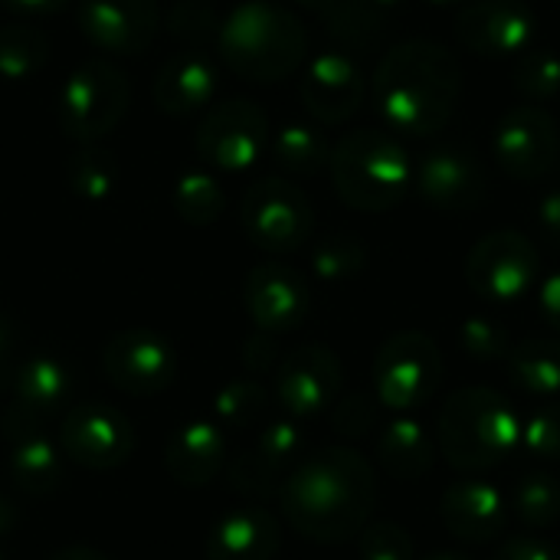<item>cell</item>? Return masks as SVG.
<instances>
[{
  "label": "cell",
  "instance_id": "6da1fadb",
  "mask_svg": "<svg viewBox=\"0 0 560 560\" xmlns=\"http://www.w3.org/2000/svg\"><path fill=\"white\" fill-rule=\"evenodd\" d=\"M279 505L299 535L338 545L358 538L371 522L377 505V476L361 453L328 446L289 469L279 486Z\"/></svg>",
  "mask_w": 560,
  "mask_h": 560
},
{
  "label": "cell",
  "instance_id": "7a4b0ae2",
  "mask_svg": "<svg viewBox=\"0 0 560 560\" xmlns=\"http://www.w3.org/2000/svg\"><path fill=\"white\" fill-rule=\"evenodd\" d=\"M463 95L459 59L433 39L397 43L374 72V105L390 135L443 131Z\"/></svg>",
  "mask_w": 560,
  "mask_h": 560
},
{
  "label": "cell",
  "instance_id": "3957f363",
  "mask_svg": "<svg viewBox=\"0 0 560 560\" xmlns=\"http://www.w3.org/2000/svg\"><path fill=\"white\" fill-rule=\"evenodd\" d=\"M217 49L243 79L279 82L305 62L308 33L289 7L272 0H243L220 20Z\"/></svg>",
  "mask_w": 560,
  "mask_h": 560
},
{
  "label": "cell",
  "instance_id": "277c9868",
  "mask_svg": "<svg viewBox=\"0 0 560 560\" xmlns=\"http://www.w3.org/2000/svg\"><path fill=\"white\" fill-rule=\"evenodd\" d=\"M518 443L522 420L499 390H456L440 413V453L459 472L492 469L509 459Z\"/></svg>",
  "mask_w": 560,
  "mask_h": 560
},
{
  "label": "cell",
  "instance_id": "5b68a950",
  "mask_svg": "<svg viewBox=\"0 0 560 560\" xmlns=\"http://www.w3.org/2000/svg\"><path fill=\"white\" fill-rule=\"evenodd\" d=\"M328 167L338 197L364 213L394 210L413 184L410 154L390 131L377 128L348 131L331 148Z\"/></svg>",
  "mask_w": 560,
  "mask_h": 560
},
{
  "label": "cell",
  "instance_id": "8992f818",
  "mask_svg": "<svg viewBox=\"0 0 560 560\" xmlns=\"http://www.w3.org/2000/svg\"><path fill=\"white\" fill-rule=\"evenodd\" d=\"M131 98L128 75L108 59H89L69 72L59 98L56 121L75 141H98L121 121Z\"/></svg>",
  "mask_w": 560,
  "mask_h": 560
},
{
  "label": "cell",
  "instance_id": "52a82bcc",
  "mask_svg": "<svg viewBox=\"0 0 560 560\" xmlns=\"http://www.w3.org/2000/svg\"><path fill=\"white\" fill-rule=\"evenodd\" d=\"M443 381L440 345L427 331L390 335L374 358V390L381 407L410 413L423 407Z\"/></svg>",
  "mask_w": 560,
  "mask_h": 560
},
{
  "label": "cell",
  "instance_id": "ba28073f",
  "mask_svg": "<svg viewBox=\"0 0 560 560\" xmlns=\"http://www.w3.org/2000/svg\"><path fill=\"white\" fill-rule=\"evenodd\" d=\"M240 226L246 240L266 253H292L315 233L312 200L282 177L249 184L240 203Z\"/></svg>",
  "mask_w": 560,
  "mask_h": 560
},
{
  "label": "cell",
  "instance_id": "9c48e42d",
  "mask_svg": "<svg viewBox=\"0 0 560 560\" xmlns=\"http://www.w3.org/2000/svg\"><path fill=\"white\" fill-rule=\"evenodd\" d=\"M538 246L518 230H495L466 256V282L486 302H515L538 285Z\"/></svg>",
  "mask_w": 560,
  "mask_h": 560
},
{
  "label": "cell",
  "instance_id": "30bf717a",
  "mask_svg": "<svg viewBox=\"0 0 560 560\" xmlns=\"http://www.w3.org/2000/svg\"><path fill=\"white\" fill-rule=\"evenodd\" d=\"M417 190L427 207L446 217H469L489 197V174L482 154L463 141L436 144L420 158Z\"/></svg>",
  "mask_w": 560,
  "mask_h": 560
},
{
  "label": "cell",
  "instance_id": "8fae6325",
  "mask_svg": "<svg viewBox=\"0 0 560 560\" xmlns=\"http://www.w3.org/2000/svg\"><path fill=\"white\" fill-rule=\"evenodd\" d=\"M269 144V118L249 98H230L203 115L194 131L197 154L220 171L253 167Z\"/></svg>",
  "mask_w": 560,
  "mask_h": 560
},
{
  "label": "cell",
  "instance_id": "7c38bea8",
  "mask_svg": "<svg viewBox=\"0 0 560 560\" xmlns=\"http://www.w3.org/2000/svg\"><path fill=\"white\" fill-rule=\"evenodd\" d=\"M59 446L66 459L92 472L118 469L135 453L131 420L108 404H75L59 423Z\"/></svg>",
  "mask_w": 560,
  "mask_h": 560
},
{
  "label": "cell",
  "instance_id": "4fadbf2b",
  "mask_svg": "<svg viewBox=\"0 0 560 560\" xmlns=\"http://www.w3.org/2000/svg\"><path fill=\"white\" fill-rule=\"evenodd\" d=\"M495 164L515 180H538L560 161L558 121L541 105H515L502 115L492 135Z\"/></svg>",
  "mask_w": 560,
  "mask_h": 560
},
{
  "label": "cell",
  "instance_id": "5bb4252c",
  "mask_svg": "<svg viewBox=\"0 0 560 560\" xmlns=\"http://www.w3.org/2000/svg\"><path fill=\"white\" fill-rule=\"evenodd\" d=\"M174 345L148 328H125L105 341L102 371L112 387L131 397H154L167 390L177 377Z\"/></svg>",
  "mask_w": 560,
  "mask_h": 560
},
{
  "label": "cell",
  "instance_id": "9a60e30c",
  "mask_svg": "<svg viewBox=\"0 0 560 560\" xmlns=\"http://www.w3.org/2000/svg\"><path fill=\"white\" fill-rule=\"evenodd\" d=\"M459 43L486 59H518L538 46V16L525 0H466L456 16Z\"/></svg>",
  "mask_w": 560,
  "mask_h": 560
},
{
  "label": "cell",
  "instance_id": "2e32d148",
  "mask_svg": "<svg viewBox=\"0 0 560 560\" xmlns=\"http://www.w3.org/2000/svg\"><path fill=\"white\" fill-rule=\"evenodd\" d=\"M345 384L338 354L325 345H302L282 358L276 371V400L289 417H315L335 407Z\"/></svg>",
  "mask_w": 560,
  "mask_h": 560
},
{
  "label": "cell",
  "instance_id": "e0dca14e",
  "mask_svg": "<svg viewBox=\"0 0 560 560\" xmlns=\"http://www.w3.org/2000/svg\"><path fill=\"white\" fill-rule=\"evenodd\" d=\"M302 105L312 118L322 125H341L358 115L368 95V79L361 66L345 49H325L318 52L299 85Z\"/></svg>",
  "mask_w": 560,
  "mask_h": 560
},
{
  "label": "cell",
  "instance_id": "ac0fdd59",
  "mask_svg": "<svg viewBox=\"0 0 560 560\" xmlns=\"http://www.w3.org/2000/svg\"><path fill=\"white\" fill-rule=\"evenodd\" d=\"M243 302L259 331L282 335L308 318L312 292L299 269L285 262H262L246 276Z\"/></svg>",
  "mask_w": 560,
  "mask_h": 560
},
{
  "label": "cell",
  "instance_id": "d6986e66",
  "mask_svg": "<svg viewBox=\"0 0 560 560\" xmlns=\"http://www.w3.org/2000/svg\"><path fill=\"white\" fill-rule=\"evenodd\" d=\"M3 436L10 443V476L26 495L46 499L66 482V453L43 433L39 420L10 404L3 413Z\"/></svg>",
  "mask_w": 560,
  "mask_h": 560
},
{
  "label": "cell",
  "instance_id": "ffe728a7",
  "mask_svg": "<svg viewBox=\"0 0 560 560\" xmlns=\"http://www.w3.org/2000/svg\"><path fill=\"white\" fill-rule=\"evenodd\" d=\"M299 453H302V433L292 420L266 423L256 443L243 450L236 459H230L226 466L230 489L253 499L272 495L289 476V469L299 463Z\"/></svg>",
  "mask_w": 560,
  "mask_h": 560
},
{
  "label": "cell",
  "instance_id": "44dd1931",
  "mask_svg": "<svg viewBox=\"0 0 560 560\" xmlns=\"http://www.w3.org/2000/svg\"><path fill=\"white\" fill-rule=\"evenodd\" d=\"M85 39L112 56H141L158 33L154 0H79Z\"/></svg>",
  "mask_w": 560,
  "mask_h": 560
},
{
  "label": "cell",
  "instance_id": "7402d4cb",
  "mask_svg": "<svg viewBox=\"0 0 560 560\" xmlns=\"http://www.w3.org/2000/svg\"><path fill=\"white\" fill-rule=\"evenodd\" d=\"M440 515L453 538L469 545H486L505 532L512 509H509V495H502L492 482L469 479L443 492Z\"/></svg>",
  "mask_w": 560,
  "mask_h": 560
},
{
  "label": "cell",
  "instance_id": "603a6c76",
  "mask_svg": "<svg viewBox=\"0 0 560 560\" xmlns=\"http://www.w3.org/2000/svg\"><path fill=\"white\" fill-rule=\"evenodd\" d=\"M164 466L184 489H200L217 479L226 466V440L217 423L190 420L177 427L164 446Z\"/></svg>",
  "mask_w": 560,
  "mask_h": 560
},
{
  "label": "cell",
  "instance_id": "cb8c5ba5",
  "mask_svg": "<svg viewBox=\"0 0 560 560\" xmlns=\"http://www.w3.org/2000/svg\"><path fill=\"white\" fill-rule=\"evenodd\" d=\"M282 528L266 509H233L220 515L207 535V560H272Z\"/></svg>",
  "mask_w": 560,
  "mask_h": 560
},
{
  "label": "cell",
  "instance_id": "d4e9b609",
  "mask_svg": "<svg viewBox=\"0 0 560 560\" xmlns=\"http://www.w3.org/2000/svg\"><path fill=\"white\" fill-rule=\"evenodd\" d=\"M154 102L167 115H190L210 105L217 92V66L200 49H184L164 59L154 75Z\"/></svg>",
  "mask_w": 560,
  "mask_h": 560
},
{
  "label": "cell",
  "instance_id": "484cf974",
  "mask_svg": "<svg viewBox=\"0 0 560 560\" xmlns=\"http://www.w3.org/2000/svg\"><path fill=\"white\" fill-rule=\"evenodd\" d=\"M10 387H13V407H20L23 413H30L33 420L43 423L72 404L75 377L62 358L39 351V354L26 358L23 364H16Z\"/></svg>",
  "mask_w": 560,
  "mask_h": 560
},
{
  "label": "cell",
  "instance_id": "4316f807",
  "mask_svg": "<svg viewBox=\"0 0 560 560\" xmlns=\"http://www.w3.org/2000/svg\"><path fill=\"white\" fill-rule=\"evenodd\" d=\"M377 459L394 479H423L433 469V440L420 420L400 417L377 436Z\"/></svg>",
  "mask_w": 560,
  "mask_h": 560
},
{
  "label": "cell",
  "instance_id": "83f0119b",
  "mask_svg": "<svg viewBox=\"0 0 560 560\" xmlns=\"http://www.w3.org/2000/svg\"><path fill=\"white\" fill-rule=\"evenodd\" d=\"M509 377L518 390L532 397H558L560 394V341L558 338H525L509 358Z\"/></svg>",
  "mask_w": 560,
  "mask_h": 560
},
{
  "label": "cell",
  "instance_id": "f1b7e54d",
  "mask_svg": "<svg viewBox=\"0 0 560 560\" xmlns=\"http://www.w3.org/2000/svg\"><path fill=\"white\" fill-rule=\"evenodd\" d=\"M325 16H328V33L345 52L374 49L387 33V16L377 13L368 0H338Z\"/></svg>",
  "mask_w": 560,
  "mask_h": 560
},
{
  "label": "cell",
  "instance_id": "f546056e",
  "mask_svg": "<svg viewBox=\"0 0 560 560\" xmlns=\"http://www.w3.org/2000/svg\"><path fill=\"white\" fill-rule=\"evenodd\" d=\"M272 154H276L279 167H285L292 174H315V171L328 167V161H331V141L315 125L292 121V125H285V128L276 131Z\"/></svg>",
  "mask_w": 560,
  "mask_h": 560
},
{
  "label": "cell",
  "instance_id": "4dcf8cb0",
  "mask_svg": "<svg viewBox=\"0 0 560 560\" xmlns=\"http://www.w3.org/2000/svg\"><path fill=\"white\" fill-rule=\"evenodd\" d=\"M509 509L528 528H551L560 522V479L551 472H525L509 495Z\"/></svg>",
  "mask_w": 560,
  "mask_h": 560
},
{
  "label": "cell",
  "instance_id": "1f68e13d",
  "mask_svg": "<svg viewBox=\"0 0 560 560\" xmlns=\"http://www.w3.org/2000/svg\"><path fill=\"white\" fill-rule=\"evenodd\" d=\"M49 56V43L36 26H3L0 30V75L10 82L30 79L43 69Z\"/></svg>",
  "mask_w": 560,
  "mask_h": 560
},
{
  "label": "cell",
  "instance_id": "d6a6232c",
  "mask_svg": "<svg viewBox=\"0 0 560 560\" xmlns=\"http://www.w3.org/2000/svg\"><path fill=\"white\" fill-rule=\"evenodd\" d=\"M217 420L230 430H253L269 413V390L253 377H236L217 394Z\"/></svg>",
  "mask_w": 560,
  "mask_h": 560
},
{
  "label": "cell",
  "instance_id": "836d02e7",
  "mask_svg": "<svg viewBox=\"0 0 560 560\" xmlns=\"http://www.w3.org/2000/svg\"><path fill=\"white\" fill-rule=\"evenodd\" d=\"M512 82H515V92L532 102V105H541V102H551L560 95V56L555 49H545V46H532L528 52H522L515 59V72H512Z\"/></svg>",
  "mask_w": 560,
  "mask_h": 560
},
{
  "label": "cell",
  "instance_id": "e575fe53",
  "mask_svg": "<svg viewBox=\"0 0 560 560\" xmlns=\"http://www.w3.org/2000/svg\"><path fill=\"white\" fill-rule=\"evenodd\" d=\"M174 207L184 217V223L207 226V223L220 220V213L226 207V194L217 184V177H210L207 171H190L174 187Z\"/></svg>",
  "mask_w": 560,
  "mask_h": 560
},
{
  "label": "cell",
  "instance_id": "d590c367",
  "mask_svg": "<svg viewBox=\"0 0 560 560\" xmlns=\"http://www.w3.org/2000/svg\"><path fill=\"white\" fill-rule=\"evenodd\" d=\"M312 266L322 282L354 279L368 266V246L354 233H331V236L318 240V246L312 253Z\"/></svg>",
  "mask_w": 560,
  "mask_h": 560
},
{
  "label": "cell",
  "instance_id": "8d00e7d4",
  "mask_svg": "<svg viewBox=\"0 0 560 560\" xmlns=\"http://www.w3.org/2000/svg\"><path fill=\"white\" fill-rule=\"evenodd\" d=\"M66 180H69V187H72L75 197L95 203V200H105L115 190L118 171H115L112 154H105L98 148H85V151H79V154L69 158Z\"/></svg>",
  "mask_w": 560,
  "mask_h": 560
},
{
  "label": "cell",
  "instance_id": "74e56055",
  "mask_svg": "<svg viewBox=\"0 0 560 560\" xmlns=\"http://www.w3.org/2000/svg\"><path fill=\"white\" fill-rule=\"evenodd\" d=\"M459 345L463 351L472 358V361H505L509 351L515 348L512 345V335L502 322L495 318H486V315H469L463 325H459Z\"/></svg>",
  "mask_w": 560,
  "mask_h": 560
},
{
  "label": "cell",
  "instance_id": "f35d334b",
  "mask_svg": "<svg viewBox=\"0 0 560 560\" xmlns=\"http://www.w3.org/2000/svg\"><path fill=\"white\" fill-rule=\"evenodd\" d=\"M522 446L535 459L560 463V400H548L525 417Z\"/></svg>",
  "mask_w": 560,
  "mask_h": 560
},
{
  "label": "cell",
  "instance_id": "ab89813d",
  "mask_svg": "<svg viewBox=\"0 0 560 560\" xmlns=\"http://www.w3.org/2000/svg\"><path fill=\"white\" fill-rule=\"evenodd\" d=\"M358 555L361 560H413V541L400 525L374 522V525L361 528Z\"/></svg>",
  "mask_w": 560,
  "mask_h": 560
},
{
  "label": "cell",
  "instance_id": "60d3db41",
  "mask_svg": "<svg viewBox=\"0 0 560 560\" xmlns=\"http://www.w3.org/2000/svg\"><path fill=\"white\" fill-rule=\"evenodd\" d=\"M167 26L177 39H217V33H220V20H217L213 7L203 0L174 3Z\"/></svg>",
  "mask_w": 560,
  "mask_h": 560
},
{
  "label": "cell",
  "instance_id": "b9f144b4",
  "mask_svg": "<svg viewBox=\"0 0 560 560\" xmlns=\"http://www.w3.org/2000/svg\"><path fill=\"white\" fill-rule=\"evenodd\" d=\"M377 407H381V400H371L364 394H354V397H348V400H341L335 407L331 423H335V430L341 436H368L377 427V420H381V410Z\"/></svg>",
  "mask_w": 560,
  "mask_h": 560
},
{
  "label": "cell",
  "instance_id": "7bdbcfd3",
  "mask_svg": "<svg viewBox=\"0 0 560 560\" xmlns=\"http://www.w3.org/2000/svg\"><path fill=\"white\" fill-rule=\"evenodd\" d=\"M492 560H560V548L548 538L518 535V538H509Z\"/></svg>",
  "mask_w": 560,
  "mask_h": 560
},
{
  "label": "cell",
  "instance_id": "ee69618b",
  "mask_svg": "<svg viewBox=\"0 0 560 560\" xmlns=\"http://www.w3.org/2000/svg\"><path fill=\"white\" fill-rule=\"evenodd\" d=\"M535 223H538L541 236H545L555 249H560V190H548V194L538 200Z\"/></svg>",
  "mask_w": 560,
  "mask_h": 560
},
{
  "label": "cell",
  "instance_id": "f6af8a7d",
  "mask_svg": "<svg viewBox=\"0 0 560 560\" xmlns=\"http://www.w3.org/2000/svg\"><path fill=\"white\" fill-rule=\"evenodd\" d=\"M16 374V328L7 312H0V390L13 384Z\"/></svg>",
  "mask_w": 560,
  "mask_h": 560
},
{
  "label": "cell",
  "instance_id": "bcb514c9",
  "mask_svg": "<svg viewBox=\"0 0 560 560\" xmlns=\"http://www.w3.org/2000/svg\"><path fill=\"white\" fill-rule=\"evenodd\" d=\"M538 308H541V318L555 331H560V269L538 285Z\"/></svg>",
  "mask_w": 560,
  "mask_h": 560
},
{
  "label": "cell",
  "instance_id": "7dc6e473",
  "mask_svg": "<svg viewBox=\"0 0 560 560\" xmlns=\"http://www.w3.org/2000/svg\"><path fill=\"white\" fill-rule=\"evenodd\" d=\"M276 345H272V338H269V331H259V335H253L249 341H246V364L253 368V371H259V368H269L276 358Z\"/></svg>",
  "mask_w": 560,
  "mask_h": 560
},
{
  "label": "cell",
  "instance_id": "c3c4849f",
  "mask_svg": "<svg viewBox=\"0 0 560 560\" xmlns=\"http://www.w3.org/2000/svg\"><path fill=\"white\" fill-rule=\"evenodd\" d=\"M7 10L13 13H26V16H46V13H56L62 7H69L72 0H0Z\"/></svg>",
  "mask_w": 560,
  "mask_h": 560
},
{
  "label": "cell",
  "instance_id": "681fc988",
  "mask_svg": "<svg viewBox=\"0 0 560 560\" xmlns=\"http://www.w3.org/2000/svg\"><path fill=\"white\" fill-rule=\"evenodd\" d=\"M49 560H108L105 555H98V551H92V548H62V551H56Z\"/></svg>",
  "mask_w": 560,
  "mask_h": 560
},
{
  "label": "cell",
  "instance_id": "f907efd6",
  "mask_svg": "<svg viewBox=\"0 0 560 560\" xmlns=\"http://www.w3.org/2000/svg\"><path fill=\"white\" fill-rule=\"evenodd\" d=\"M13 518H16V512H13V505L0 495V535L3 532H10L13 528Z\"/></svg>",
  "mask_w": 560,
  "mask_h": 560
},
{
  "label": "cell",
  "instance_id": "816d5d0a",
  "mask_svg": "<svg viewBox=\"0 0 560 560\" xmlns=\"http://www.w3.org/2000/svg\"><path fill=\"white\" fill-rule=\"evenodd\" d=\"M368 3H371V7H374L377 13H384V16L390 20V13H394V10H400V7H404L407 0H368Z\"/></svg>",
  "mask_w": 560,
  "mask_h": 560
},
{
  "label": "cell",
  "instance_id": "f5cc1de1",
  "mask_svg": "<svg viewBox=\"0 0 560 560\" xmlns=\"http://www.w3.org/2000/svg\"><path fill=\"white\" fill-rule=\"evenodd\" d=\"M302 7H308V10H318V13H328L338 0H299Z\"/></svg>",
  "mask_w": 560,
  "mask_h": 560
},
{
  "label": "cell",
  "instance_id": "db71d44e",
  "mask_svg": "<svg viewBox=\"0 0 560 560\" xmlns=\"http://www.w3.org/2000/svg\"><path fill=\"white\" fill-rule=\"evenodd\" d=\"M423 560H472V558H466V555H456V551H443V555H433V558H423Z\"/></svg>",
  "mask_w": 560,
  "mask_h": 560
},
{
  "label": "cell",
  "instance_id": "11a10c76",
  "mask_svg": "<svg viewBox=\"0 0 560 560\" xmlns=\"http://www.w3.org/2000/svg\"><path fill=\"white\" fill-rule=\"evenodd\" d=\"M427 3H436V7H459V3H466V0H427Z\"/></svg>",
  "mask_w": 560,
  "mask_h": 560
},
{
  "label": "cell",
  "instance_id": "9f6ffc18",
  "mask_svg": "<svg viewBox=\"0 0 560 560\" xmlns=\"http://www.w3.org/2000/svg\"><path fill=\"white\" fill-rule=\"evenodd\" d=\"M0 560H3V555H0Z\"/></svg>",
  "mask_w": 560,
  "mask_h": 560
}]
</instances>
